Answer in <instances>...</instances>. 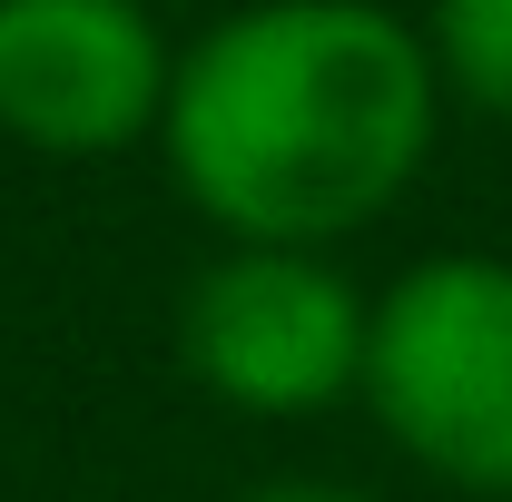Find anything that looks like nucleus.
<instances>
[{
  "mask_svg": "<svg viewBox=\"0 0 512 502\" xmlns=\"http://www.w3.org/2000/svg\"><path fill=\"white\" fill-rule=\"evenodd\" d=\"M444 79L384 0H237L168 60L158 158L227 247L335 256L424 178Z\"/></svg>",
  "mask_w": 512,
  "mask_h": 502,
  "instance_id": "obj_1",
  "label": "nucleus"
},
{
  "mask_svg": "<svg viewBox=\"0 0 512 502\" xmlns=\"http://www.w3.org/2000/svg\"><path fill=\"white\" fill-rule=\"evenodd\" d=\"M355 394L414 473L473 502H512V256H414L365 306Z\"/></svg>",
  "mask_w": 512,
  "mask_h": 502,
  "instance_id": "obj_2",
  "label": "nucleus"
},
{
  "mask_svg": "<svg viewBox=\"0 0 512 502\" xmlns=\"http://www.w3.org/2000/svg\"><path fill=\"white\" fill-rule=\"evenodd\" d=\"M365 286L316 247H227L178 296V365L197 394L296 424L365 375Z\"/></svg>",
  "mask_w": 512,
  "mask_h": 502,
  "instance_id": "obj_3",
  "label": "nucleus"
},
{
  "mask_svg": "<svg viewBox=\"0 0 512 502\" xmlns=\"http://www.w3.org/2000/svg\"><path fill=\"white\" fill-rule=\"evenodd\" d=\"M168 60L148 0H0V138L30 158H119L158 138Z\"/></svg>",
  "mask_w": 512,
  "mask_h": 502,
  "instance_id": "obj_4",
  "label": "nucleus"
},
{
  "mask_svg": "<svg viewBox=\"0 0 512 502\" xmlns=\"http://www.w3.org/2000/svg\"><path fill=\"white\" fill-rule=\"evenodd\" d=\"M424 60L473 119L512 128V0H424Z\"/></svg>",
  "mask_w": 512,
  "mask_h": 502,
  "instance_id": "obj_5",
  "label": "nucleus"
},
{
  "mask_svg": "<svg viewBox=\"0 0 512 502\" xmlns=\"http://www.w3.org/2000/svg\"><path fill=\"white\" fill-rule=\"evenodd\" d=\"M237 502H375V493H355V483H306V473H276V483H247Z\"/></svg>",
  "mask_w": 512,
  "mask_h": 502,
  "instance_id": "obj_6",
  "label": "nucleus"
},
{
  "mask_svg": "<svg viewBox=\"0 0 512 502\" xmlns=\"http://www.w3.org/2000/svg\"><path fill=\"white\" fill-rule=\"evenodd\" d=\"M148 10H158V0H148Z\"/></svg>",
  "mask_w": 512,
  "mask_h": 502,
  "instance_id": "obj_7",
  "label": "nucleus"
}]
</instances>
